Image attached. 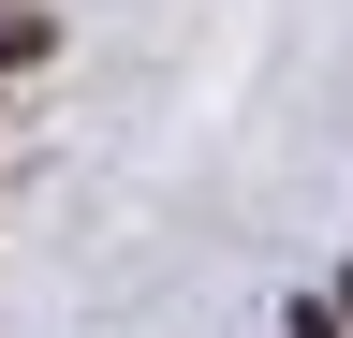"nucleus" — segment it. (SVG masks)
<instances>
[{"label":"nucleus","instance_id":"7ed1b4c3","mask_svg":"<svg viewBox=\"0 0 353 338\" xmlns=\"http://www.w3.org/2000/svg\"><path fill=\"white\" fill-rule=\"evenodd\" d=\"M324 309H339V338H353V265H339V294H324Z\"/></svg>","mask_w":353,"mask_h":338},{"label":"nucleus","instance_id":"f257e3e1","mask_svg":"<svg viewBox=\"0 0 353 338\" xmlns=\"http://www.w3.org/2000/svg\"><path fill=\"white\" fill-rule=\"evenodd\" d=\"M44 45H59V30H44V15H0V74H30Z\"/></svg>","mask_w":353,"mask_h":338},{"label":"nucleus","instance_id":"f03ea898","mask_svg":"<svg viewBox=\"0 0 353 338\" xmlns=\"http://www.w3.org/2000/svg\"><path fill=\"white\" fill-rule=\"evenodd\" d=\"M280 338H339V309H294V324H280Z\"/></svg>","mask_w":353,"mask_h":338}]
</instances>
